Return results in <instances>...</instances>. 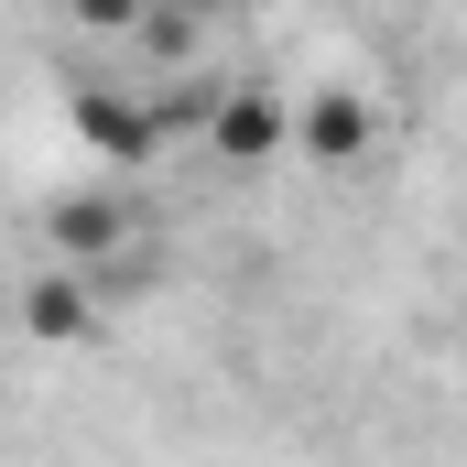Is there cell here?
I'll return each instance as SVG.
<instances>
[{"label": "cell", "mask_w": 467, "mask_h": 467, "mask_svg": "<svg viewBox=\"0 0 467 467\" xmlns=\"http://www.w3.org/2000/svg\"><path fill=\"white\" fill-rule=\"evenodd\" d=\"M207 152H218L229 174L283 163V152H294V99H283V88H218V109H207Z\"/></svg>", "instance_id": "obj_1"}, {"label": "cell", "mask_w": 467, "mask_h": 467, "mask_svg": "<svg viewBox=\"0 0 467 467\" xmlns=\"http://www.w3.org/2000/svg\"><path fill=\"white\" fill-rule=\"evenodd\" d=\"M44 239H55V261H66V272L119 261V250H130V207H119L109 185H66V196L44 207Z\"/></svg>", "instance_id": "obj_2"}, {"label": "cell", "mask_w": 467, "mask_h": 467, "mask_svg": "<svg viewBox=\"0 0 467 467\" xmlns=\"http://www.w3.org/2000/svg\"><path fill=\"white\" fill-rule=\"evenodd\" d=\"M369 141H380V109H369L358 88H316V99L294 109V152H305V163H327V174H348Z\"/></svg>", "instance_id": "obj_3"}, {"label": "cell", "mask_w": 467, "mask_h": 467, "mask_svg": "<svg viewBox=\"0 0 467 467\" xmlns=\"http://www.w3.org/2000/svg\"><path fill=\"white\" fill-rule=\"evenodd\" d=\"M77 141H88V152H99V163H119V174H130V163H152V141H163V130H152V109H130V99H119V88H77Z\"/></svg>", "instance_id": "obj_4"}, {"label": "cell", "mask_w": 467, "mask_h": 467, "mask_svg": "<svg viewBox=\"0 0 467 467\" xmlns=\"http://www.w3.org/2000/svg\"><path fill=\"white\" fill-rule=\"evenodd\" d=\"M22 327H33L44 348H77V337H88V283H77V272H44V283L22 294Z\"/></svg>", "instance_id": "obj_5"}, {"label": "cell", "mask_w": 467, "mask_h": 467, "mask_svg": "<svg viewBox=\"0 0 467 467\" xmlns=\"http://www.w3.org/2000/svg\"><path fill=\"white\" fill-rule=\"evenodd\" d=\"M141 11H152V0H77L88 33H141Z\"/></svg>", "instance_id": "obj_6"}, {"label": "cell", "mask_w": 467, "mask_h": 467, "mask_svg": "<svg viewBox=\"0 0 467 467\" xmlns=\"http://www.w3.org/2000/svg\"><path fill=\"white\" fill-rule=\"evenodd\" d=\"M141 44H152V55H185L196 22H185V11H141Z\"/></svg>", "instance_id": "obj_7"}]
</instances>
